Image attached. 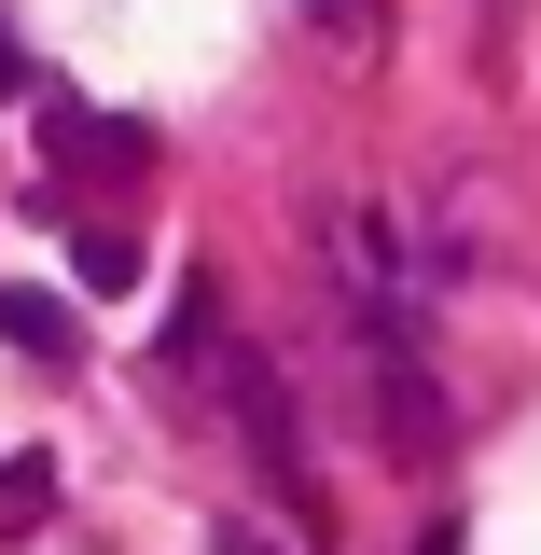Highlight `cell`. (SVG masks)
I'll use <instances>...</instances> for the list:
<instances>
[{
	"mask_svg": "<svg viewBox=\"0 0 541 555\" xmlns=\"http://www.w3.org/2000/svg\"><path fill=\"white\" fill-rule=\"evenodd\" d=\"M42 528H56V459L14 444V459H0V542H42Z\"/></svg>",
	"mask_w": 541,
	"mask_h": 555,
	"instance_id": "7a4b0ae2",
	"label": "cell"
},
{
	"mask_svg": "<svg viewBox=\"0 0 541 555\" xmlns=\"http://www.w3.org/2000/svg\"><path fill=\"white\" fill-rule=\"evenodd\" d=\"M208 555H292V542H265L250 514H208Z\"/></svg>",
	"mask_w": 541,
	"mask_h": 555,
	"instance_id": "8992f818",
	"label": "cell"
},
{
	"mask_svg": "<svg viewBox=\"0 0 541 555\" xmlns=\"http://www.w3.org/2000/svg\"><path fill=\"white\" fill-rule=\"evenodd\" d=\"M222 403H236V430H250L265 486L292 500V514H320V500H306V444H292V375H278L265 347H236V361H222Z\"/></svg>",
	"mask_w": 541,
	"mask_h": 555,
	"instance_id": "6da1fadb",
	"label": "cell"
},
{
	"mask_svg": "<svg viewBox=\"0 0 541 555\" xmlns=\"http://www.w3.org/2000/svg\"><path fill=\"white\" fill-rule=\"evenodd\" d=\"M0 347H28V361H69L83 334H69V306H56V292H28V278H0Z\"/></svg>",
	"mask_w": 541,
	"mask_h": 555,
	"instance_id": "3957f363",
	"label": "cell"
},
{
	"mask_svg": "<svg viewBox=\"0 0 541 555\" xmlns=\"http://www.w3.org/2000/svg\"><path fill=\"white\" fill-rule=\"evenodd\" d=\"M28 83H42V69H28V42H14V28H0V98H28Z\"/></svg>",
	"mask_w": 541,
	"mask_h": 555,
	"instance_id": "52a82bcc",
	"label": "cell"
},
{
	"mask_svg": "<svg viewBox=\"0 0 541 555\" xmlns=\"http://www.w3.org/2000/svg\"><path fill=\"white\" fill-rule=\"evenodd\" d=\"M320 28H347V42H389V0H306Z\"/></svg>",
	"mask_w": 541,
	"mask_h": 555,
	"instance_id": "5b68a950",
	"label": "cell"
},
{
	"mask_svg": "<svg viewBox=\"0 0 541 555\" xmlns=\"http://www.w3.org/2000/svg\"><path fill=\"white\" fill-rule=\"evenodd\" d=\"M69 278H83L98 306H112V292H139V236H126V222H83V236H69Z\"/></svg>",
	"mask_w": 541,
	"mask_h": 555,
	"instance_id": "277c9868",
	"label": "cell"
}]
</instances>
